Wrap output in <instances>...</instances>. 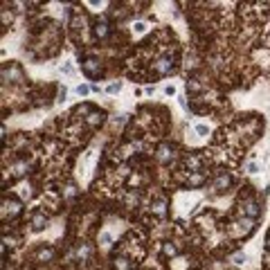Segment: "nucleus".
<instances>
[{
	"instance_id": "f257e3e1",
	"label": "nucleus",
	"mask_w": 270,
	"mask_h": 270,
	"mask_svg": "<svg viewBox=\"0 0 270 270\" xmlns=\"http://www.w3.org/2000/svg\"><path fill=\"white\" fill-rule=\"evenodd\" d=\"M133 32H137V34L147 32V23H135V25H133Z\"/></svg>"
},
{
	"instance_id": "f03ea898",
	"label": "nucleus",
	"mask_w": 270,
	"mask_h": 270,
	"mask_svg": "<svg viewBox=\"0 0 270 270\" xmlns=\"http://www.w3.org/2000/svg\"><path fill=\"white\" fill-rule=\"evenodd\" d=\"M119 88H122V86H119V83H110V86H108V92L113 95V92H117Z\"/></svg>"
},
{
	"instance_id": "7ed1b4c3",
	"label": "nucleus",
	"mask_w": 270,
	"mask_h": 270,
	"mask_svg": "<svg viewBox=\"0 0 270 270\" xmlns=\"http://www.w3.org/2000/svg\"><path fill=\"white\" fill-rule=\"evenodd\" d=\"M196 131H198L200 135H207V126H205V124H198V126H196Z\"/></svg>"
},
{
	"instance_id": "20e7f679",
	"label": "nucleus",
	"mask_w": 270,
	"mask_h": 270,
	"mask_svg": "<svg viewBox=\"0 0 270 270\" xmlns=\"http://www.w3.org/2000/svg\"><path fill=\"white\" fill-rule=\"evenodd\" d=\"M88 92V88H86V86H79V88H77V95H86Z\"/></svg>"
}]
</instances>
